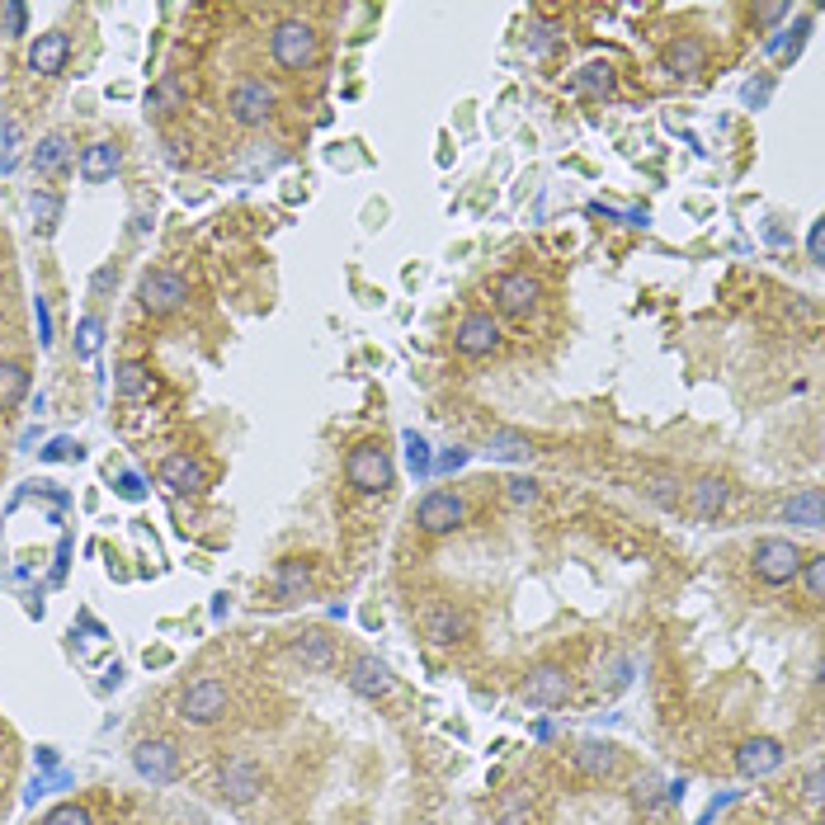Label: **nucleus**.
Segmentation results:
<instances>
[{
  "label": "nucleus",
  "instance_id": "nucleus-1",
  "mask_svg": "<svg viewBox=\"0 0 825 825\" xmlns=\"http://www.w3.org/2000/svg\"><path fill=\"white\" fill-rule=\"evenodd\" d=\"M345 481H350L359 495L392 491L396 468H392V453L382 449V439H359V444L345 453Z\"/></svg>",
  "mask_w": 825,
  "mask_h": 825
},
{
  "label": "nucleus",
  "instance_id": "nucleus-2",
  "mask_svg": "<svg viewBox=\"0 0 825 825\" xmlns=\"http://www.w3.org/2000/svg\"><path fill=\"white\" fill-rule=\"evenodd\" d=\"M269 57L293 76L312 71L316 57H321V33L307 24V19H278L274 33H269Z\"/></svg>",
  "mask_w": 825,
  "mask_h": 825
},
{
  "label": "nucleus",
  "instance_id": "nucleus-3",
  "mask_svg": "<svg viewBox=\"0 0 825 825\" xmlns=\"http://www.w3.org/2000/svg\"><path fill=\"white\" fill-rule=\"evenodd\" d=\"M802 552L793 538H759L755 552H750V571L759 586H793L797 571H802Z\"/></svg>",
  "mask_w": 825,
  "mask_h": 825
},
{
  "label": "nucleus",
  "instance_id": "nucleus-4",
  "mask_svg": "<svg viewBox=\"0 0 825 825\" xmlns=\"http://www.w3.org/2000/svg\"><path fill=\"white\" fill-rule=\"evenodd\" d=\"M232 708V694L223 679H194L185 694L175 698V717L185 721V727H213V721H223Z\"/></svg>",
  "mask_w": 825,
  "mask_h": 825
},
{
  "label": "nucleus",
  "instance_id": "nucleus-5",
  "mask_svg": "<svg viewBox=\"0 0 825 825\" xmlns=\"http://www.w3.org/2000/svg\"><path fill=\"white\" fill-rule=\"evenodd\" d=\"M137 302H143V312H151V316H175L189 302V278L170 265L147 269L143 284H137Z\"/></svg>",
  "mask_w": 825,
  "mask_h": 825
},
{
  "label": "nucleus",
  "instance_id": "nucleus-6",
  "mask_svg": "<svg viewBox=\"0 0 825 825\" xmlns=\"http://www.w3.org/2000/svg\"><path fill=\"white\" fill-rule=\"evenodd\" d=\"M278 109V95L274 86H265V80H236L232 95H227V114H232V124L236 128H265L269 118Z\"/></svg>",
  "mask_w": 825,
  "mask_h": 825
},
{
  "label": "nucleus",
  "instance_id": "nucleus-7",
  "mask_svg": "<svg viewBox=\"0 0 825 825\" xmlns=\"http://www.w3.org/2000/svg\"><path fill=\"white\" fill-rule=\"evenodd\" d=\"M462 524H468V500L453 495V491H430V495L415 505V529L430 533V538L458 533Z\"/></svg>",
  "mask_w": 825,
  "mask_h": 825
},
{
  "label": "nucleus",
  "instance_id": "nucleus-8",
  "mask_svg": "<svg viewBox=\"0 0 825 825\" xmlns=\"http://www.w3.org/2000/svg\"><path fill=\"white\" fill-rule=\"evenodd\" d=\"M519 698L533 703V708H561V703L571 698L567 666H557V660H542V666H533L524 675V684H519Z\"/></svg>",
  "mask_w": 825,
  "mask_h": 825
},
{
  "label": "nucleus",
  "instance_id": "nucleus-9",
  "mask_svg": "<svg viewBox=\"0 0 825 825\" xmlns=\"http://www.w3.org/2000/svg\"><path fill=\"white\" fill-rule=\"evenodd\" d=\"M538 297H542V284L529 269H510L491 284V302H495L500 316H529L538 307Z\"/></svg>",
  "mask_w": 825,
  "mask_h": 825
},
{
  "label": "nucleus",
  "instance_id": "nucleus-10",
  "mask_svg": "<svg viewBox=\"0 0 825 825\" xmlns=\"http://www.w3.org/2000/svg\"><path fill=\"white\" fill-rule=\"evenodd\" d=\"M453 350L462 359H481V354H495L500 350V316L491 312H468L453 326Z\"/></svg>",
  "mask_w": 825,
  "mask_h": 825
},
{
  "label": "nucleus",
  "instance_id": "nucleus-11",
  "mask_svg": "<svg viewBox=\"0 0 825 825\" xmlns=\"http://www.w3.org/2000/svg\"><path fill=\"white\" fill-rule=\"evenodd\" d=\"M259 788H265V769H259L255 759H227L223 769H217V793H223V802H232V807L255 802Z\"/></svg>",
  "mask_w": 825,
  "mask_h": 825
},
{
  "label": "nucleus",
  "instance_id": "nucleus-12",
  "mask_svg": "<svg viewBox=\"0 0 825 825\" xmlns=\"http://www.w3.org/2000/svg\"><path fill=\"white\" fill-rule=\"evenodd\" d=\"M783 759H788V750H783V740L774 736H750L736 746V774L740 778H769L783 769Z\"/></svg>",
  "mask_w": 825,
  "mask_h": 825
},
{
  "label": "nucleus",
  "instance_id": "nucleus-13",
  "mask_svg": "<svg viewBox=\"0 0 825 825\" xmlns=\"http://www.w3.org/2000/svg\"><path fill=\"white\" fill-rule=\"evenodd\" d=\"M345 684L359 694V698H369V703H377V698H387L392 689H396V675L387 670V660H377V656H354L350 660V670H345Z\"/></svg>",
  "mask_w": 825,
  "mask_h": 825
},
{
  "label": "nucleus",
  "instance_id": "nucleus-14",
  "mask_svg": "<svg viewBox=\"0 0 825 825\" xmlns=\"http://www.w3.org/2000/svg\"><path fill=\"white\" fill-rule=\"evenodd\" d=\"M132 769L143 774V778H151V783L179 778V750H175V740H166V736L137 740V746H132Z\"/></svg>",
  "mask_w": 825,
  "mask_h": 825
},
{
  "label": "nucleus",
  "instance_id": "nucleus-15",
  "mask_svg": "<svg viewBox=\"0 0 825 825\" xmlns=\"http://www.w3.org/2000/svg\"><path fill=\"white\" fill-rule=\"evenodd\" d=\"M660 67H666L675 80H694L703 67H708V43L698 33H679L660 48Z\"/></svg>",
  "mask_w": 825,
  "mask_h": 825
},
{
  "label": "nucleus",
  "instance_id": "nucleus-16",
  "mask_svg": "<svg viewBox=\"0 0 825 825\" xmlns=\"http://www.w3.org/2000/svg\"><path fill=\"white\" fill-rule=\"evenodd\" d=\"M684 495H689V510L694 519H703V524H713V519L727 510V500H731V481L721 477V472H703L694 487H684Z\"/></svg>",
  "mask_w": 825,
  "mask_h": 825
},
{
  "label": "nucleus",
  "instance_id": "nucleus-17",
  "mask_svg": "<svg viewBox=\"0 0 825 825\" xmlns=\"http://www.w3.org/2000/svg\"><path fill=\"white\" fill-rule=\"evenodd\" d=\"M420 632H425L430 647H453V641L468 637V613L453 609V603H430L420 613Z\"/></svg>",
  "mask_w": 825,
  "mask_h": 825
},
{
  "label": "nucleus",
  "instance_id": "nucleus-18",
  "mask_svg": "<svg viewBox=\"0 0 825 825\" xmlns=\"http://www.w3.org/2000/svg\"><path fill=\"white\" fill-rule=\"evenodd\" d=\"M67 62H71V38L62 29H48V33L33 38V48H29V71L33 76H62Z\"/></svg>",
  "mask_w": 825,
  "mask_h": 825
},
{
  "label": "nucleus",
  "instance_id": "nucleus-19",
  "mask_svg": "<svg viewBox=\"0 0 825 825\" xmlns=\"http://www.w3.org/2000/svg\"><path fill=\"white\" fill-rule=\"evenodd\" d=\"M783 524H797V529H821L825 524V495H821V487H802V491H793L788 500H783Z\"/></svg>",
  "mask_w": 825,
  "mask_h": 825
},
{
  "label": "nucleus",
  "instance_id": "nucleus-20",
  "mask_svg": "<svg viewBox=\"0 0 825 825\" xmlns=\"http://www.w3.org/2000/svg\"><path fill=\"white\" fill-rule=\"evenodd\" d=\"M118 166H124V147L118 143H90L76 160V170H80L86 185H105V179H114Z\"/></svg>",
  "mask_w": 825,
  "mask_h": 825
},
{
  "label": "nucleus",
  "instance_id": "nucleus-21",
  "mask_svg": "<svg viewBox=\"0 0 825 825\" xmlns=\"http://www.w3.org/2000/svg\"><path fill=\"white\" fill-rule=\"evenodd\" d=\"M160 487H170L175 495L204 491V462L189 458V453H170L166 462H160Z\"/></svg>",
  "mask_w": 825,
  "mask_h": 825
},
{
  "label": "nucleus",
  "instance_id": "nucleus-22",
  "mask_svg": "<svg viewBox=\"0 0 825 825\" xmlns=\"http://www.w3.org/2000/svg\"><path fill=\"white\" fill-rule=\"evenodd\" d=\"M293 656H297L307 670H331V666H335V637L321 632V628L297 632V637H293Z\"/></svg>",
  "mask_w": 825,
  "mask_h": 825
},
{
  "label": "nucleus",
  "instance_id": "nucleus-23",
  "mask_svg": "<svg viewBox=\"0 0 825 825\" xmlns=\"http://www.w3.org/2000/svg\"><path fill=\"white\" fill-rule=\"evenodd\" d=\"M576 769L586 778H613L618 774V746H613V740H580V746H576Z\"/></svg>",
  "mask_w": 825,
  "mask_h": 825
},
{
  "label": "nucleus",
  "instance_id": "nucleus-24",
  "mask_svg": "<svg viewBox=\"0 0 825 825\" xmlns=\"http://www.w3.org/2000/svg\"><path fill=\"white\" fill-rule=\"evenodd\" d=\"M185 105H189V86H185V76H179V71H166V76H160L156 86H151V95H147V109L160 114V118L179 114Z\"/></svg>",
  "mask_w": 825,
  "mask_h": 825
},
{
  "label": "nucleus",
  "instance_id": "nucleus-25",
  "mask_svg": "<svg viewBox=\"0 0 825 825\" xmlns=\"http://www.w3.org/2000/svg\"><path fill=\"white\" fill-rule=\"evenodd\" d=\"M312 586V561H302V557H284L274 567V595L278 603H288V599H302V590Z\"/></svg>",
  "mask_w": 825,
  "mask_h": 825
},
{
  "label": "nucleus",
  "instance_id": "nucleus-26",
  "mask_svg": "<svg viewBox=\"0 0 825 825\" xmlns=\"http://www.w3.org/2000/svg\"><path fill=\"white\" fill-rule=\"evenodd\" d=\"M481 453H487L491 462H529L533 458V439L519 434V430H491Z\"/></svg>",
  "mask_w": 825,
  "mask_h": 825
},
{
  "label": "nucleus",
  "instance_id": "nucleus-27",
  "mask_svg": "<svg viewBox=\"0 0 825 825\" xmlns=\"http://www.w3.org/2000/svg\"><path fill=\"white\" fill-rule=\"evenodd\" d=\"M567 86L576 90V95H613V86H618V71H613V62H586L580 67Z\"/></svg>",
  "mask_w": 825,
  "mask_h": 825
},
{
  "label": "nucleus",
  "instance_id": "nucleus-28",
  "mask_svg": "<svg viewBox=\"0 0 825 825\" xmlns=\"http://www.w3.org/2000/svg\"><path fill=\"white\" fill-rule=\"evenodd\" d=\"M29 392V369L19 359H0V415L14 411Z\"/></svg>",
  "mask_w": 825,
  "mask_h": 825
},
{
  "label": "nucleus",
  "instance_id": "nucleus-29",
  "mask_svg": "<svg viewBox=\"0 0 825 825\" xmlns=\"http://www.w3.org/2000/svg\"><path fill=\"white\" fill-rule=\"evenodd\" d=\"M71 160V137L67 132H48L43 143L33 147V170L38 175H57Z\"/></svg>",
  "mask_w": 825,
  "mask_h": 825
},
{
  "label": "nucleus",
  "instance_id": "nucleus-30",
  "mask_svg": "<svg viewBox=\"0 0 825 825\" xmlns=\"http://www.w3.org/2000/svg\"><path fill=\"white\" fill-rule=\"evenodd\" d=\"M641 495H647L656 510H679L684 505V481L675 472H656V477L641 481Z\"/></svg>",
  "mask_w": 825,
  "mask_h": 825
},
{
  "label": "nucleus",
  "instance_id": "nucleus-31",
  "mask_svg": "<svg viewBox=\"0 0 825 825\" xmlns=\"http://www.w3.org/2000/svg\"><path fill=\"white\" fill-rule=\"evenodd\" d=\"M666 783H660V774H637L632 778V788H628V797H632V807L641 812V816H651L656 807H660V802H666Z\"/></svg>",
  "mask_w": 825,
  "mask_h": 825
},
{
  "label": "nucleus",
  "instance_id": "nucleus-32",
  "mask_svg": "<svg viewBox=\"0 0 825 825\" xmlns=\"http://www.w3.org/2000/svg\"><path fill=\"white\" fill-rule=\"evenodd\" d=\"M114 392L118 396H147L151 392V373H147V364H137V359H128V364H118V373H114Z\"/></svg>",
  "mask_w": 825,
  "mask_h": 825
},
{
  "label": "nucleus",
  "instance_id": "nucleus-33",
  "mask_svg": "<svg viewBox=\"0 0 825 825\" xmlns=\"http://www.w3.org/2000/svg\"><path fill=\"white\" fill-rule=\"evenodd\" d=\"M797 580H802V590H807V603H825V552H807L802 557V571H797Z\"/></svg>",
  "mask_w": 825,
  "mask_h": 825
},
{
  "label": "nucleus",
  "instance_id": "nucleus-34",
  "mask_svg": "<svg viewBox=\"0 0 825 825\" xmlns=\"http://www.w3.org/2000/svg\"><path fill=\"white\" fill-rule=\"evenodd\" d=\"M500 495H505V505H514V510H533L542 500V487L533 477H505L500 481Z\"/></svg>",
  "mask_w": 825,
  "mask_h": 825
},
{
  "label": "nucleus",
  "instance_id": "nucleus-35",
  "mask_svg": "<svg viewBox=\"0 0 825 825\" xmlns=\"http://www.w3.org/2000/svg\"><path fill=\"white\" fill-rule=\"evenodd\" d=\"M557 43H561V24H557V19H529V38H524V48H529L533 57H548Z\"/></svg>",
  "mask_w": 825,
  "mask_h": 825
},
{
  "label": "nucleus",
  "instance_id": "nucleus-36",
  "mask_svg": "<svg viewBox=\"0 0 825 825\" xmlns=\"http://www.w3.org/2000/svg\"><path fill=\"white\" fill-rule=\"evenodd\" d=\"M99 345H105V321H99V316H80V326H76V359H95Z\"/></svg>",
  "mask_w": 825,
  "mask_h": 825
},
{
  "label": "nucleus",
  "instance_id": "nucleus-37",
  "mask_svg": "<svg viewBox=\"0 0 825 825\" xmlns=\"http://www.w3.org/2000/svg\"><path fill=\"white\" fill-rule=\"evenodd\" d=\"M0 24H6V38H24L29 33V10L19 0H6L0 6Z\"/></svg>",
  "mask_w": 825,
  "mask_h": 825
},
{
  "label": "nucleus",
  "instance_id": "nucleus-38",
  "mask_svg": "<svg viewBox=\"0 0 825 825\" xmlns=\"http://www.w3.org/2000/svg\"><path fill=\"white\" fill-rule=\"evenodd\" d=\"M43 825H95V821H90V812L80 807V802H62V807H52L43 816Z\"/></svg>",
  "mask_w": 825,
  "mask_h": 825
},
{
  "label": "nucleus",
  "instance_id": "nucleus-39",
  "mask_svg": "<svg viewBox=\"0 0 825 825\" xmlns=\"http://www.w3.org/2000/svg\"><path fill=\"white\" fill-rule=\"evenodd\" d=\"M57 213H62V204H57L52 194H33V217H38V227H43V232L57 227Z\"/></svg>",
  "mask_w": 825,
  "mask_h": 825
},
{
  "label": "nucleus",
  "instance_id": "nucleus-40",
  "mask_svg": "<svg viewBox=\"0 0 825 825\" xmlns=\"http://www.w3.org/2000/svg\"><path fill=\"white\" fill-rule=\"evenodd\" d=\"M802 797H807V807L821 816V764L807 769V783H802Z\"/></svg>",
  "mask_w": 825,
  "mask_h": 825
},
{
  "label": "nucleus",
  "instance_id": "nucleus-41",
  "mask_svg": "<svg viewBox=\"0 0 825 825\" xmlns=\"http://www.w3.org/2000/svg\"><path fill=\"white\" fill-rule=\"evenodd\" d=\"M33 312H38V340H43V345H52V316H48V302L38 297V302H33Z\"/></svg>",
  "mask_w": 825,
  "mask_h": 825
},
{
  "label": "nucleus",
  "instance_id": "nucleus-42",
  "mask_svg": "<svg viewBox=\"0 0 825 825\" xmlns=\"http://www.w3.org/2000/svg\"><path fill=\"white\" fill-rule=\"evenodd\" d=\"M807 251H812V265H821L825 259V227L812 223V236H807Z\"/></svg>",
  "mask_w": 825,
  "mask_h": 825
},
{
  "label": "nucleus",
  "instance_id": "nucleus-43",
  "mask_svg": "<svg viewBox=\"0 0 825 825\" xmlns=\"http://www.w3.org/2000/svg\"><path fill=\"white\" fill-rule=\"evenodd\" d=\"M406 449H411V468H425V439L406 434Z\"/></svg>",
  "mask_w": 825,
  "mask_h": 825
},
{
  "label": "nucleus",
  "instance_id": "nucleus-44",
  "mask_svg": "<svg viewBox=\"0 0 825 825\" xmlns=\"http://www.w3.org/2000/svg\"><path fill=\"white\" fill-rule=\"evenodd\" d=\"M788 10H793V6H759V10H755V19H764V24H774V19H783Z\"/></svg>",
  "mask_w": 825,
  "mask_h": 825
},
{
  "label": "nucleus",
  "instance_id": "nucleus-45",
  "mask_svg": "<svg viewBox=\"0 0 825 825\" xmlns=\"http://www.w3.org/2000/svg\"><path fill=\"white\" fill-rule=\"evenodd\" d=\"M109 284H118V269H114V265H105V269L95 274V293H105Z\"/></svg>",
  "mask_w": 825,
  "mask_h": 825
},
{
  "label": "nucleus",
  "instance_id": "nucleus-46",
  "mask_svg": "<svg viewBox=\"0 0 825 825\" xmlns=\"http://www.w3.org/2000/svg\"><path fill=\"white\" fill-rule=\"evenodd\" d=\"M0 143H14V124H0Z\"/></svg>",
  "mask_w": 825,
  "mask_h": 825
},
{
  "label": "nucleus",
  "instance_id": "nucleus-47",
  "mask_svg": "<svg viewBox=\"0 0 825 825\" xmlns=\"http://www.w3.org/2000/svg\"><path fill=\"white\" fill-rule=\"evenodd\" d=\"M415 825H434V821H415Z\"/></svg>",
  "mask_w": 825,
  "mask_h": 825
}]
</instances>
